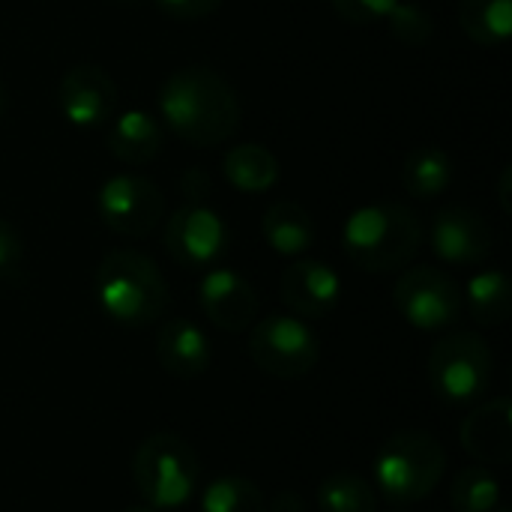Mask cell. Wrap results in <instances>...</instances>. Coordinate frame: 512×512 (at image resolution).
Listing matches in <instances>:
<instances>
[{
	"label": "cell",
	"instance_id": "obj_13",
	"mask_svg": "<svg viewBox=\"0 0 512 512\" xmlns=\"http://www.w3.org/2000/svg\"><path fill=\"white\" fill-rule=\"evenodd\" d=\"M198 303L204 315L228 333H243L258 318V294L252 282L225 267L204 273L198 282Z\"/></svg>",
	"mask_w": 512,
	"mask_h": 512
},
{
	"label": "cell",
	"instance_id": "obj_5",
	"mask_svg": "<svg viewBox=\"0 0 512 512\" xmlns=\"http://www.w3.org/2000/svg\"><path fill=\"white\" fill-rule=\"evenodd\" d=\"M198 456L195 450L171 432H156L144 438L132 459V480L138 495L150 510L183 507L198 486Z\"/></svg>",
	"mask_w": 512,
	"mask_h": 512
},
{
	"label": "cell",
	"instance_id": "obj_1",
	"mask_svg": "<svg viewBox=\"0 0 512 512\" xmlns=\"http://www.w3.org/2000/svg\"><path fill=\"white\" fill-rule=\"evenodd\" d=\"M159 114L192 147H216L240 129V99L210 66H183L159 90Z\"/></svg>",
	"mask_w": 512,
	"mask_h": 512
},
{
	"label": "cell",
	"instance_id": "obj_24",
	"mask_svg": "<svg viewBox=\"0 0 512 512\" xmlns=\"http://www.w3.org/2000/svg\"><path fill=\"white\" fill-rule=\"evenodd\" d=\"M450 501L456 512H492L501 504V483L486 465L462 468L453 480Z\"/></svg>",
	"mask_w": 512,
	"mask_h": 512
},
{
	"label": "cell",
	"instance_id": "obj_14",
	"mask_svg": "<svg viewBox=\"0 0 512 512\" xmlns=\"http://www.w3.org/2000/svg\"><path fill=\"white\" fill-rule=\"evenodd\" d=\"M342 282L339 273L324 261H294L282 273V300L300 318H324L339 306Z\"/></svg>",
	"mask_w": 512,
	"mask_h": 512
},
{
	"label": "cell",
	"instance_id": "obj_6",
	"mask_svg": "<svg viewBox=\"0 0 512 512\" xmlns=\"http://www.w3.org/2000/svg\"><path fill=\"white\" fill-rule=\"evenodd\" d=\"M495 357L483 336L477 333H450L435 342L429 354V381L432 390L450 405H471L483 399L492 387Z\"/></svg>",
	"mask_w": 512,
	"mask_h": 512
},
{
	"label": "cell",
	"instance_id": "obj_28",
	"mask_svg": "<svg viewBox=\"0 0 512 512\" xmlns=\"http://www.w3.org/2000/svg\"><path fill=\"white\" fill-rule=\"evenodd\" d=\"M21 255H24V246H21L18 231L6 219H0V279L18 270Z\"/></svg>",
	"mask_w": 512,
	"mask_h": 512
},
{
	"label": "cell",
	"instance_id": "obj_22",
	"mask_svg": "<svg viewBox=\"0 0 512 512\" xmlns=\"http://www.w3.org/2000/svg\"><path fill=\"white\" fill-rule=\"evenodd\" d=\"M453 180V162L441 147H417L408 153L402 165V186L414 198H435L441 195Z\"/></svg>",
	"mask_w": 512,
	"mask_h": 512
},
{
	"label": "cell",
	"instance_id": "obj_8",
	"mask_svg": "<svg viewBox=\"0 0 512 512\" xmlns=\"http://www.w3.org/2000/svg\"><path fill=\"white\" fill-rule=\"evenodd\" d=\"M396 309L417 330H444L462 315V288L438 267H411L393 288Z\"/></svg>",
	"mask_w": 512,
	"mask_h": 512
},
{
	"label": "cell",
	"instance_id": "obj_3",
	"mask_svg": "<svg viewBox=\"0 0 512 512\" xmlns=\"http://www.w3.org/2000/svg\"><path fill=\"white\" fill-rule=\"evenodd\" d=\"M99 309L123 327H147L168 309V282L162 270L135 249H111L96 267Z\"/></svg>",
	"mask_w": 512,
	"mask_h": 512
},
{
	"label": "cell",
	"instance_id": "obj_17",
	"mask_svg": "<svg viewBox=\"0 0 512 512\" xmlns=\"http://www.w3.org/2000/svg\"><path fill=\"white\" fill-rule=\"evenodd\" d=\"M105 147L108 153L123 162V165H147L159 156L162 150V126L159 120L144 111L132 108L123 111L105 132Z\"/></svg>",
	"mask_w": 512,
	"mask_h": 512
},
{
	"label": "cell",
	"instance_id": "obj_30",
	"mask_svg": "<svg viewBox=\"0 0 512 512\" xmlns=\"http://www.w3.org/2000/svg\"><path fill=\"white\" fill-rule=\"evenodd\" d=\"M210 189H213V183H210V177H207L201 168L183 171V177H180V192L186 195L189 204H204V198L210 195Z\"/></svg>",
	"mask_w": 512,
	"mask_h": 512
},
{
	"label": "cell",
	"instance_id": "obj_23",
	"mask_svg": "<svg viewBox=\"0 0 512 512\" xmlns=\"http://www.w3.org/2000/svg\"><path fill=\"white\" fill-rule=\"evenodd\" d=\"M318 507L321 512H375L378 495L369 480L351 471H336L321 480L318 486Z\"/></svg>",
	"mask_w": 512,
	"mask_h": 512
},
{
	"label": "cell",
	"instance_id": "obj_9",
	"mask_svg": "<svg viewBox=\"0 0 512 512\" xmlns=\"http://www.w3.org/2000/svg\"><path fill=\"white\" fill-rule=\"evenodd\" d=\"M96 207L102 222L120 237H147L165 216L162 189L138 174H114L99 186Z\"/></svg>",
	"mask_w": 512,
	"mask_h": 512
},
{
	"label": "cell",
	"instance_id": "obj_2",
	"mask_svg": "<svg viewBox=\"0 0 512 512\" xmlns=\"http://www.w3.org/2000/svg\"><path fill=\"white\" fill-rule=\"evenodd\" d=\"M423 246V225L417 213L399 201L366 204L342 225L345 255L369 273H393L414 261Z\"/></svg>",
	"mask_w": 512,
	"mask_h": 512
},
{
	"label": "cell",
	"instance_id": "obj_35",
	"mask_svg": "<svg viewBox=\"0 0 512 512\" xmlns=\"http://www.w3.org/2000/svg\"><path fill=\"white\" fill-rule=\"evenodd\" d=\"M114 3H120V6H135V3H141V0H114Z\"/></svg>",
	"mask_w": 512,
	"mask_h": 512
},
{
	"label": "cell",
	"instance_id": "obj_32",
	"mask_svg": "<svg viewBox=\"0 0 512 512\" xmlns=\"http://www.w3.org/2000/svg\"><path fill=\"white\" fill-rule=\"evenodd\" d=\"M510 186H512V168H504V171H501V183H498V198H501V210H504V213H512Z\"/></svg>",
	"mask_w": 512,
	"mask_h": 512
},
{
	"label": "cell",
	"instance_id": "obj_15",
	"mask_svg": "<svg viewBox=\"0 0 512 512\" xmlns=\"http://www.w3.org/2000/svg\"><path fill=\"white\" fill-rule=\"evenodd\" d=\"M462 447L480 465H507L512 459V402L507 396L489 399L474 408L462 429Z\"/></svg>",
	"mask_w": 512,
	"mask_h": 512
},
{
	"label": "cell",
	"instance_id": "obj_21",
	"mask_svg": "<svg viewBox=\"0 0 512 512\" xmlns=\"http://www.w3.org/2000/svg\"><path fill=\"white\" fill-rule=\"evenodd\" d=\"M459 24L477 45L498 48L512 33V0H459Z\"/></svg>",
	"mask_w": 512,
	"mask_h": 512
},
{
	"label": "cell",
	"instance_id": "obj_11",
	"mask_svg": "<svg viewBox=\"0 0 512 512\" xmlns=\"http://www.w3.org/2000/svg\"><path fill=\"white\" fill-rule=\"evenodd\" d=\"M117 99L120 96H117L114 78L96 63H78L72 69H66L57 84L60 114L72 126H81V129H93V126H102L105 120H111Z\"/></svg>",
	"mask_w": 512,
	"mask_h": 512
},
{
	"label": "cell",
	"instance_id": "obj_20",
	"mask_svg": "<svg viewBox=\"0 0 512 512\" xmlns=\"http://www.w3.org/2000/svg\"><path fill=\"white\" fill-rule=\"evenodd\" d=\"M462 300L468 303V312L477 324H483V327L504 324L512 312V288L507 273H501V270L477 273L468 282Z\"/></svg>",
	"mask_w": 512,
	"mask_h": 512
},
{
	"label": "cell",
	"instance_id": "obj_31",
	"mask_svg": "<svg viewBox=\"0 0 512 512\" xmlns=\"http://www.w3.org/2000/svg\"><path fill=\"white\" fill-rule=\"evenodd\" d=\"M267 512H306V504L297 492H279L273 501H267Z\"/></svg>",
	"mask_w": 512,
	"mask_h": 512
},
{
	"label": "cell",
	"instance_id": "obj_19",
	"mask_svg": "<svg viewBox=\"0 0 512 512\" xmlns=\"http://www.w3.org/2000/svg\"><path fill=\"white\" fill-rule=\"evenodd\" d=\"M222 171L246 195H261L279 183V159L264 144H234L222 159Z\"/></svg>",
	"mask_w": 512,
	"mask_h": 512
},
{
	"label": "cell",
	"instance_id": "obj_34",
	"mask_svg": "<svg viewBox=\"0 0 512 512\" xmlns=\"http://www.w3.org/2000/svg\"><path fill=\"white\" fill-rule=\"evenodd\" d=\"M123 512H153V510H150V507H126Z\"/></svg>",
	"mask_w": 512,
	"mask_h": 512
},
{
	"label": "cell",
	"instance_id": "obj_12",
	"mask_svg": "<svg viewBox=\"0 0 512 512\" xmlns=\"http://www.w3.org/2000/svg\"><path fill=\"white\" fill-rule=\"evenodd\" d=\"M432 252L453 267H474L492 255V228L471 207H444L432 222Z\"/></svg>",
	"mask_w": 512,
	"mask_h": 512
},
{
	"label": "cell",
	"instance_id": "obj_7",
	"mask_svg": "<svg viewBox=\"0 0 512 512\" xmlns=\"http://www.w3.org/2000/svg\"><path fill=\"white\" fill-rule=\"evenodd\" d=\"M252 363L273 378H303L315 369L321 345L294 315H270L249 330Z\"/></svg>",
	"mask_w": 512,
	"mask_h": 512
},
{
	"label": "cell",
	"instance_id": "obj_10",
	"mask_svg": "<svg viewBox=\"0 0 512 512\" xmlns=\"http://www.w3.org/2000/svg\"><path fill=\"white\" fill-rule=\"evenodd\" d=\"M165 249L168 255L186 267L201 270L216 264L228 249V228L216 210L204 204H183L168 216L165 225Z\"/></svg>",
	"mask_w": 512,
	"mask_h": 512
},
{
	"label": "cell",
	"instance_id": "obj_25",
	"mask_svg": "<svg viewBox=\"0 0 512 512\" xmlns=\"http://www.w3.org/2000/svg\"><path fill=\"white\" fill-rule=\"evenodd\" d=\"M201 512H267V498L246 477H219L204 489Z\"/></svg>",
	"mask_w": 512,
	"mask_h": 512
},
{
	"label": "cell",
	"instance_id": "obj_4",
	"mask_svg": "<svg viewBox=\"0 0 512 512\" xmlns=\"http://www.w3.org/2000/svg\"><path fill=\"white\" fill-rule=\"evenodd\" d=\"M447 468L444 447L420 429L396 432L384 441L375 459V492L390 504L408 507L435 492Z\"/></svg>",
	"mask_w": 512,
	"mask_h": 512
},
{
	"label": "cell",
	"instance_id": "obj_18",
	"mask_svg": "<svg viewBox=\"0 0 512 512\" xmlns=\"http://www.w3.org/2000/svg\"><path fill=\"white\" fill-rule=\"evenodd\" d=\"M261 231H264V240L270 243V249H276L279 255H288V258L309 252L315 243V219L297 201L270 204L264 213Z\"/></svg>",
	"mask_w": 512,
	"mask_h": 512
},
{
	"label": "cell",
	"instance_id": "obj_33",
	"mask_svg": "<svg viewBox=\"0 0 512 512\" xmlns=\"http://www.w3.org/2000/svg\"><path fill=\"white\" fill-rule=\"evenodd\" d=\"M3 111H6V90H3V84H0V117H3Z\"/></svg>",
	"mask_w": 512,
	"mask_h": 512
},
{
	"label": "cell",
	"instance_id": "obj_27",
	"mask_svg": "<svg viewBox=\"0 0 512 512\" xmlns=\"http://www.w3.org/2000/svg\"><path fill=\"white\" fill-rule=\"evenodd\" d=\"M396 3L399 0H333L336 12L351 24H375L381 18L387 21Z\"/></svg>",
	"mask_w": 512,
	"mask_h": 512
},
{
	"label": "cell",
	"instance_id": "obj_26",
	"mask_svg": "<svg viewBox=\"0 0 512 512\" xmlns=\"http://www.w3.org/2000/svg\"><path fill=\"white\" fill-rule=\"evenodd\" d=\"M387 27H390V33L402 45H414V48L426 45L429 36H432V30H435L432 15L426 9L414 6V3H396L393 12L387 15Z\"/></svg>",
	"mask_w": 512,
	"mask_h": 512
},
{
	"label": "cell",
	"instance_id": "obj_29",
	"mask_svg": "<svg viewBox=\"0 0 512 512\" xmlns=\"http://www.w3.org/2000/svg\"><path fill=\"white\" fill-rule=\"evenodd\" d=\"M156 3L162 12H168L171 18H183V21L204 18L222 6V0H156Z\"/></svg>",
	"mask_w": 512,
	"mask_h": 512
},
{
	"label": "cell",
	"instance_id": "obj_36",
	"mask_svg": "<svg viewBox=\"0 0 512 512\" xmlns=\"http://www.w3.org/2000/svg\"><path fill=\"white\" fill-rule=\"evenodd\" d=\"M492 512H510V510H507V507H501V504H498V507H495V510H492Z\"/></svg>",
	"mask_w": 512,
	"mask_h": 512
},
{
	"label": "cell",
	"instance_id": "obj_16",
	"mask_svg": "<svg viewBox=\"0 0 512 512\" xmlns=\"http://www.w3.org/2000/svg\"><path fill=\"white\" fill-rule=\"evenodd\" d=\"M156 357L168 375L192 381L210 366V342L189 318H171L156 333Z\"/></svg>",
	"mask_w": 512,
	"mask_h": 512
}]
</instances>
